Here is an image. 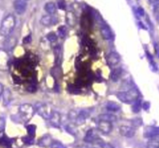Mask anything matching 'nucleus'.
Returning <instances> with one entry per match:
<instances>
[{"label": "nucleus", "mask_w": 159, "mask_h": 148, "mask_svg": "<svg viewBox=\"0 0 159 148\" xmlns=\"http://www.w3.org/2000/svg\"><path fill=\"white\" fill-rule=\"evenodd\" d=\"M79 148H95V147H89V146H86V145H82Z\"/></svg>", "instance_id": "obj_39"}, {"label": "nucleus", "mask_w": 159, "mask_h": 148, "mask_svg": "<svg viewBox=\"0 0 159 148\" xmlns=\"http://www.w3.org/2000/svg\"><path fill=\"white\" fill-rule=\"evenodd\" d=\"M5 127H6V121L2 117H0V135L4 132Z\"/></svg>", "instance_id": "obj_28"}, {"label": "nucleus", "mask_w": 159, "mask_h": 148, "mask_svg": "<svg viewBox=\"0 0 159 148\" xmlns=\"http://www.w3.org/2000/svg\"><path fill=\"white\" fill-rule=\"evenodd\" d=\"M49 120L50 122L51 123V124L54 125V127H58V126L60 125V123H61L60 113H57V112H53Z\"/></svg>", "instance_id": "obj_16"}, {"label": "nucleus", "mask_w": 159, "mask_h": 148, "mask_svg": "<svg viewBox=\"0 0 159 148\" xmlns=\"http://www.w3.org/2000/svg\"><path fill=\"white\" fill-rule=\"evenodd\" d=\"M116 96L118 99L124 103H132L138 100L139 97V93L136 89L132 88L128 91L117 92Z\"/></svg>", "instance_id": "obj_2"}, {"label": "nucleus", "mask_w": 159, "mask_h": 148, "mask_svg": "<svg viewBox=\"0 0 159 148\" xmlns=\"http://www.w3.org/2000/svg\"><path fill=\"white\" fill-rule=\"evenodd\" d=\"M44 9L49 15H54L57 12V6L52 2H47L44 6Z\"/></svg>", "instance_id": "obj_17"}, {"label": "nucleus", "mask_w": 159, "mask_h": 148, "mask_svg": "<svg viewBox=\"0 0 159 148\" xmlns=\"http://www.w3.org/2000/svg\"><path fill=\"white\" fill-rule=\"evenodd\" d=\"M122 73L123 70L121 69L120 68H114V69L111 71V73H110V79H111L113 82H117L120 79V78L121 77V75H122Z\"/></svg>", "instance_id": "obj_14"}, {"label": "nucleus", "mask_w": 159, "mask_h": 148, "mask_svg": "<svg viewBox=\"0 0 159 148\" xmlns=\"http://www.w3.org/2000/svg\"><path fill=\"white\" fill-rule=\"evenodd\" d=\"M26 6H27V4L25 0H15L13 2L14 9L19 15H22L26 12Z\"/></svg>", "instance_id": "obj_7"}, {"label": "nucleus", "mask_w": 159, "mask_h": 148, "mask_svg": "<svg viewBox=\"0 0 159 148\" xmlns=\"http://www.w3.org/2000/svg\"><path fill=\"white\" fill-rule=\"evenodd\" d=\"M120 133L123 137L131 138L135 135V129L129 126H121L120 127Z\"/></svg>", "instance_id": "obj_9"}, {"label": "nucleus", "mask_w": 159, "mask_h": 148, "mask_svg": "<svg viewBox=\"0 0 159 148\" xmlns=\"http://www.w3.org/2000/svg\"><path fill=\"white\" fill-rule=\"evenodd\" d=\"M98 130L101 133H104V134H109L112 131V130H113L112 123L107 122V121L99 120V123H98Z\"/></svg>", "instance_id": "obj_6"}, {"label": "nucleus", "mask_w": 159, "mask_h": 148, "mask_svg": "<svg viewBox=\"0 0 159 148\" xmlns=\"http://www.w3.org/2000/svg\"><path fill=\"white\" fill-rule=\"evenodd\" d=\"M4 86H3V85L2 83H0V96H2L3 94V92H4Z\"/></svg>", "instance_id": "obj_38"}, {"label": "nucleus", "mask_w": 159, "mask_h": 148, "mask_svg": "<svg viewBox=\"0 0 159 148\" xmlns=\"http://www.w3.org/2000/svg\"><path fill=\"white\" fill-rule=\"evenodd\" d=\"M36 110H37L38 114L45 119H50L51 114L53 113L50 105H47L45 103H42V102H39V103L37 104Z\"/></svg>", "instance_id": "obj_4"}, {"label": "nucleus", "mask_w": 159, "mask_h": 148, "mask_svg": "<svg viewBox=\"0 0 159 148\" xmlns=\"http://www.w3.org/2000/svg\"><path fill=\"white\" fill-rule=\"evenodd\" d=\"M120 61V56L116 52H111L107 55V62L110 67H115Z\"/></svg>", "instance_id": "obj_5"}, {"label": "nucleus", "mask_w": 159, "mask_h": 148, "mask_svg": "<svg viewBox=\"0 0 159 148\" xmlns=\"http://www.w3.org/2000/svg\"><path fill=\"white\" fill-rule=\"evenodd\" d=\"M9 57L6 50H0V70H6L8 68Z\"/></svg>", "instance_id": "obj_10"}, {"label": "nucleus", "mask_w": 159, "mask_h": 148, "mask_svg": "<svg viewBox=\"0 0 159 148\" xmlns=\"http://www.w3.org/2000/svg\"><path fill=\"white\" fill-rule=\"evenodd\" d=\"M3 97V105H9V102H11V99H12V94H11V92L9 88H6L4 90L2 94Z\"/></svg>", "instance_id": "obj_20"}, {"label": "nucleus", "mask_w": 159, "mask_h": 148, "mask_svg": "<svg viewBox=\"0 0 159 148\" xmlns=\"http://www.w3.org/2000/svg\"><path fill=\"white\" fill-rule=\"evenodd\" d=\"M16 44V39L15 37H8L5 41V49H6V51H11L15 47Z\"/></svg>", "instance_id": "obj_13"}, {"label": "nucleus", "mask_w": 159, "mask_h": 148, "mask_svg": "<svg viewBox=\"0 0 159 148\" xmlns=\"http://www.w3.org/2000/svg\"><path fill=\"white\" fill-rule=\"evenodd\" d=\"M147 148H159V141L156 139H152L148 142Z\"/></svg>", "instance_id": "obj_23"}, {"label": "nucleus", "mask_w": 159, "mask_h": 148, "mask_svg": "<svg viewBox=\"0 0 159 148\" xmlns=\"http://www.w3.org/2000/svg\"><path fill=\"white\" fill-rule=\"evenodd\" d=\"M35 110L32 105L28 103L23 104L19 107V114L20 118L24 121H29L34 115Z\"/></svg>", "instance_id": "obj_3"}, {"label": "nucleus", "mask_w": 159, "mask_h": 148, "mask_svg": "<svg viewBox=\"0 0 159 148\" xmlns=\"http://www.w3.org/2000/svg\"><path fill=\"white\" fill-rule=\"evenodd\" d=\"M47 39H48V41L51 42V43H53V42H55L57 41V34H55V33H49V34L47 35Z\"/></svg>", "instance_id": "obj_26"}, {"label": "nucleus", "mask_w": 159, "mask_h": 148, "mask_svg": "<svg viewBox=\"0 0 159 148\" xmlns=\"http://www.w3.org/2000/svg\"><path fill=\"white\" fill-rule=\"evenodd\" d=\"M58 32H59V34H60V37H61L62 38H63V37H65L67 34L66 27L64 26H60V27L58 28Z\"/></svg>", "instance_id": "obj_27"}, {"label": "nucleus", "mask_w": 159, "mask_h": 148, "mask_svg": "<svg viewBox=\"0 0 159 148\" xmlns=\"http://www.w3.org/2000/svg\"><path fill=\"white\" fill-rule=\"evenodd\" d=\"M149 2H150L151 4L153 5L154 6L159 5V0H149Z\"/></svg>", "instance_id": "obj_36"}, {"label": "nucleus", "mask_w": 159, "mask_h": 148, "mask_svg": "<svg viewBox=\"0 0 159 148\" xmlns=\"http://www.w3.org/2000/svg\"><path fill=\"white\" fill-rule=\"evenodd\" d=\"M135 103L134 105H133V111L134 112V113H138V112L140 111V110H141V108H142V104H141V100H140L139 99H138L137 101H135Z\"/></svg>", "instance_id": "obj_25"}, {"label": "nucleus", "mask_w": 159, "mask_h": 148, "mask_svg": "<svg viewBox=\"0 0 159 148\" xmlns=\"http://www.w3.org/2000/svg\"><path fill=\"white\" fill-rule=\"evenodd\" d=\"M90 113L86 110H82V111L79 113V114L78 115V116L76 117V122L78 124H82V123L85 122V119L89 116Z\"/></svg>", "instance_id": "obj_15"}, {"label": "nucleus", "mask_w": 159, "mask_h": 148, "mask_svg": "<svg viewBox=\"0 0 159 148\" xmlns=\"http://www.w3.org/2000/svg\"><path fill=\"white\" fill-rule=\"evenodd\" d=\"M25 1H26V0H25Z\"/></svg>", "instance_id": "obj_40"}, {"label": "nucleus", "mask_w": 159, "mask_h": 148, "mask_svg": "<svg viewBox=\"0 0 159 148\" xmlns=\"http://www.w3.org/2000/svg\"><path fill=\"white\" fill-rule=\"evenodd\" d=\"M31 42V35L26 36V37H24L23 39V43H26V44H28Z\"/></svg>", "instance_id": "obj_32"}, {"label": "nucleus", "mask_w": 159, "mask_h": 148, "mask_svg": "<svg viewBox=\"0 0 159 148\" xmlns=\"http://www.w3.org/2000/svg\"><path fill=\"white\" fill-rule=\"evenodd\" d=\"M40 23H41L43 26H51L52 24H54V18L51 16V15H45L43 16H42L41 20H40Z\"/></svg>", "instance_id": "obj_18"}, {"label": "nucleus", "mask_w": 159, "mask_h": 148, "mask_svg": "<svg viewBox=\"0 0 159 148\" xmlns=\"http://www.w3.org/2000/svg\"><path fill=\"white\" fill-rule=\"evenodd\" d=\"M35 130H36V127L34 125H30L27 127V130L28 133L31 135V136H34V133H35Z\"/></svg>", "instance_id": "obj_30"}, {"label": "nucleus", "mask_w": 159, "mask_h": 148, "mask_svg": "<svg viewBox=\"0 0 159 148\" xmlns=\"http://www.w3.org/2000/svg\"><path fill=\"white\" fill-rule=\"evenodd\" d=\"M16 26V18L12 14L6 16L0 25V35L9 37L13 31Z\"/></svg>", "instance_id": "obj_1"}, {"label": "nucleus", "mask_w": 159, "mask_h": 148, "mask_svg": "<svg viewBox=\"0 0 159 148\" xmlns=\"http://www.w3.org/2000/svg\"><path fill=\"white\" fill-rule=\"evenodd\" d=\"M99 120H103L113 123L116 120V116H115L113 114H110V113H103V114H101L99 116Z\"/></svg>", "instance_id": "obj_19"}, {"label": "nucleus", "mask_w": 159, "mask_h": 148, "mask_svg": "<svg viewBox=\"0 0 159 148\" xmlns=\"http://www.w3.org/2000/svg\"><path fill=\"white\" fill-rule=\"evenodd\" d=\"M67 23L71 26L75 25V18L72 13H68L67 15Z\"/></svg>", "instance_id": "obj_24"}, {"label": "nucleus", "mask_w": 159, "mask_h": 148, "mask_svg": "<svg viewBox=\"0 0 159 148\" xmlns=\"http://www.w3.org/2000/svg\"><path fill=\"white\" fill-rule=\"evenodd\" d=\"M98 141H99V137H98L96 130L90 129L89 130H88V132L85 134V138H84V141L88 143V144H93V143L97 142Z\"/></svg>", "instance_id": "obj_8"}, {"label": "nucleus", "mask_w": 159, "mask_h": 148, "mask_svg": "<svg viewBox=\"0 0 159 148\" xmlns=\"http://www.w3.org/2000/svg\"><path fill=\"white\" fill-rule=\"evenodd\" d=\"M58 7L61 9H65V3L63 1H61L58 2Z\"/></svg>", "instance_id": "obj_35"}, {"label": "nucleus", "mask_w": 159, "mask_h": 148, "mask_svg": "<svg viewBox=\"0 0 159 148\" xmlns=\"http://www.w3.org/2000/svg\"><path fill=\"white\" fill-rule=\"evenodd\" d=\"M82 26L85 29H89L91 26V20L88 15H83L82 17Z\"/></svg>", "instance_id": "obj_22"}, {"label": "nucleus", "mask_w": 159, "mask_h": 148, "mask_svg": "<svg viewBox=\"0 0 159 148\" xmlns=\"http://www.w3.org/2000/svg\"><path fill=\"white\" fill-rule=\"evenodd\" d=\"M144 136L146 138H154L159 136V127H148L145 129Z\"/></svg>", "instance_id": "obj_11"}, {"label": "nucleus", "mask_w": 159, "mask_h": 148, "mask_svg": "<svg viewBox=\"0 0 159 148\" xmlns=\"http://www.w3.org/2000/svg\"><path fill=\"white\" fill-rule=\"evenodd\" d=\"M137 12H138V13L139 14L140 16H143L144 15V10L143 8L138 7V9H137Z\"/></svg>", "instance_id": "obj_34"}, {"label": "nucleus", "mask_w": 159, "mask_h": 148, "mask_svg": "<svg viewBox=\"0 0 159 148\" xmlns=\"http://www.w3.org/2000/svg\"><path fill=\"white\" fill-rule=\"evenodd\" d=\"M106 107H107V110L110 112H118L121 109L120 105L115 102H109Z\"/></svg>", "instance_id": "obj_21"}, {"label": "nucleus", "mask_w": 159, "mask_h": 148, "mask_svg": "<svg viewBox=\"0 0 159 148\" xmlns=\"http://www.w3.org/2000/svg\"><path fill=\"white\" fill-rule=\"evenodd\" d=\"M100 148H114V147H113L111 144H109V143L102 142L100 143Z\"/></svg>", "instance_id": "obj_31"}, {"label": "nucleus", "mask_w": 159, "mask_h": 148, "mask_svg": "<svg viewBox=\"0 0 159 148\" xmlns=\"http://www.w3.org/2000/svg\"><path fill=\"white\" fill-rule=\"evenodd\" d=\"M51 148H65V146L62 144H61L60 142H57V141H55V142H53L52 144H51Z\"/></svg>", "instance_id": "obj_29"}, {"label": "nucleus", "mask_w": 159, "mask_h": 148, "mask_svg": "<svg viewBox=\"0 0 159 148\" xmlns=\"http://www.w3.org/2000/svg\"><path fill=\"white\" fill-rule=\"evenodd\" d=\"M154 12H155L157 15H159V5L154 6Z\"/></svg>", "instance_id": "obj_37"}, {"label": "nucleus", "mask_w": 159, "mask_h": 148, "mask_svg": "<svg viewBox=\"0 0 159 148\" xmlns=\"http://www.w3.org/2000/svg\"><path fill=\"white\" fill-rule=\"evenodd\" d=\"M100 33L102 38L105 39V40H110L113 39V34H112L111 29H110V28L108 26H106V25L102 26L100 29Z\"/></svg>", "instance_id": "obj_12"}, {"label": "nucleus", "mask_w": 159, "mask_h": 148, "mask_svg": "<svg viewBox=\"0 0 159 148\" xmlns=\"http://www.w3.org/2000/svg\"><path fill=\"white\" fill-rule=\"evenodd\" d=\"M142 108L144 110H148L149 108H150V102H144V103H142Z\"/></svg>", "instance_id": "obj_33"}]
</instances>
